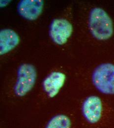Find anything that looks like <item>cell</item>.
Listing matches in <instances>:
<instances>
[{"instance_id":"9c48e42d","label":"cell","mask_w":114,"mask_h":128,"mask_svg":"<svg viewBox=\"0 0 114 128\" xmlns=\"http://www.w3.org/2000/svg\"><path fill=\"white\" fill-rule=\"evenodd\" d=\"M20 42L19 36L11 29H3L0 32V54L4 55L18 46Z\"/></svg>"},{"instance_id":"52a82bcc","label":"cell","mask_w":114,"mask_h":128,"mask_svg":"<svg viewBox=\"0 0 114 128\" xmlns=\"http://www.w3.org/2000/svg\"><path fill=\"white\" fill-rule=\"evenodd\" d=\"M43 4V0H22L18 4V12L20 15L24 18L34 20L41 14Z\"/></svg>"},{"instance_id":"277c9868","label":"cell","mask_w":114,"mask_h":128,"mask_svg":"<svg viewBox=\"0 0 114 128\" xmlns=\"http://www.w3.org/2000/svg\"><path fill=\"white\" fill-rule=\"evenodd\" d=\"M37 71L31 64H21L17 71L13 92L18 97H23L32 90L37 79Z\"/></svg>"},{"instance_id":"5b68a950","label":"cell","mask_w":114,"mask_h":128,"mask_svg":"<svg viewBox=\"0 0 114 128\" xmlns=\"http://www.w3.org/2000/svg\"><path fill=\"white\" fill-rule=\"evenodd\" d=\"M73 32L72 24L65 19H54L50 27V36L53 41L59 45L65 44Z\"/></svg>"},{"instance_id":"7a4b0ae2","label":"cell","mask_w":114,"mask_h":128,"mask_svg":"<svg viewBox=\"0 0 114 128\" xmlns=\"http://www.w3.org/2000/svg\"><path fill=\"white\" fill-rule=\"evenodd\" d=\"M89 27L93 36L100 40L109 39L114 32L111 18L102 8H93L89 16Z\"/></svg>"},{"instance_id":"6da1fadb","label":"cell","mask_w":114,"mask_h":128,"mask_svg":"<svg viewBox=\"0 0 114 128\" xmlns=\"http://www.w3.org/2000/svg\"><path fill=\"white\" fill-rule=\"evenodd\" d=\"M79 126L80 128H114V106L99 96L87 97L82 104Z\"/></svg>"},{"instance_id":"ba28073f","label":"cell","mask_w":114,"mask_h":128,"mask_svg":"<svg viewBox=\"0 0 114 128\" xmlns=\"http://www.w3.org/2000/svg\"><path fill=\"white\" fill-rule=\"evenodd\" d=\"M77 120L72 114L61 112L52 116L42 128H76Z\"/></svg>"},{"instance_id":"3957f363","label":"cell","mask_w":114,"mask_h":128,"mask_svg":"<svg viewBox=\"0 0 114 128\" xmlns=\"http://www.w3.org/2000/svg\"><path fill=\"white\" fill-rule=\"evenodd\" d=\"M91 81L94 88L102 94L114 96V64H101L92 74Z\"/></svg>"},{"instance_id":"8992f818","label":"cell","mask_w":114,"mask_h":128,"mask_svg":"<svg viewBox=\"0 0 114 128\" xmlns=\"http://www.w3.org/2000/svg\"><path fill=\"white\" fill-rule=\"evenodd\" d=\"M65 74L60 72H54L43 81L42 87L44 92L49 98L57 95L65 83Z\"/></svg>"}]
</instances>
